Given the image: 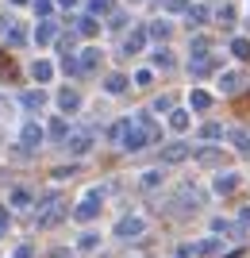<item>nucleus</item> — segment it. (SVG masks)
I'll list each match as a JSON object with an SVG mask.
<instances>
[{
	"mask_svg": "<svg viewBox=\"0 0 250 258\" xmlns=\"http://www.w3.org/2000/svg\"><path fill=\"white\" fill-rule=\"evenodd\" d=\"M142 227H146V224H142L139 216H127V220H120V227H116V235H120V239H135V235L142 231Z\"/></svg>",
	"mask_w": 250,
	"mask_h": 258,
	"instance_id": "nucleus-1",
	"label": "nucleus"
},
{
	"mask_svg": "<svg viewBox=\"0 0 250 258\" xmlns=\"http://www.w3.org/2000/svg\"><path fill=\"white\" fill-rule=\"evenodd\" d=\"M239 189V173H219L216 177V193L223 197V193H235Z\"/></svg>",
	"mask_w": 250,
	"mask_h": 258,
	"instance_id": "nucleus-2",
	"label": "nucleus"
},
{
	"mask_svg": "<svg viewBox=\"0 0 250 258\" xmlns=\"http://www.w3.org/2000/svg\"><path fill=\"white\" fill-rule=\"evenodd\" d=\"M65 147H69L73 154H85L89 147H93V135H89V131H77V135H73L69 143H65Z\"/></svg>",
	"mask_w": 250,
	"mask_h": 258,
	"instance_id": "nucleus-3",
	"label": "nucleus"
},
{
	"mask_svg": "<svg viewBox=\"0 0 250 258\" xmlns=\"http://www.w3.org/2000/svg\"><path fill=\"white\" fill-rule=\"evenodd\" d=\"M97 197H100V193H89L85 201H81V208L73 212L77 220H93V216H97Z\"/></svg>",
	"mask_w": 250,
	"mask_h": 258,
	"instance_id": "nucleus-4",
	"label": "nucleus"
},
{
	"mask_svg": "<svg viewBox=\"0 0 250 258\" xmlns=\"http://www.w3.org/2000/svg\"><path fill=\"white\" fill-rule=\"evenodd\" d=\"M39 139H43V127H39V123H27V127H23V143H27V147H35Z\"/></svg>",
	"mask_w": 250,
	"mask_h": 258,
	"instance_id": "nucleus-5",
	"label": "nucleus"
},
{
	"mask_svg": "<svg viewBox=\"0 0 250 258\" xmlns=\"http://www.w3.org/2000/svg\"><path fill=\"white\" fill-rule=\"evenodd\" d=\"M185 147H181V143H174V147H170V151H165V162H181V158H185Z\"/></svg>",
	"mask_w": 250,
	"mask_h": 258,
	"instance_id": "nucleus-6",
	"label": "nucleus"
},
{
	"mask_svg": "<svg viewBox=\"0 0 250 258\" xmlns=\"http://www.w3.org/2000/svg\"><path fill=\"white\" fill-rule=\"evenodd\" d=\"M239 81H242L239 74H223V77H219V85H227L223 93H235V85H239Z\"/></svg>",
	"mask_w": 250,
	"mask_h": 258,
	"instance_id": "nucleus-7",
	"label": "nucleus"
},
{
	"mask_svg": "<svg viewBox=\"0 0 250 258\" xmlns=\"http://www.w3.org/2000/svg\"><path fill=\"white\" fill-rule=\"evenodd\" d=\"M27 201H31L27 189H16V193H12V205H16V208H27Z\"/></svg>",
	"mask_w": 250,
	"mask_h": 258,
	"instance_id": "nucleus-8",
	"label": "nucleus"
},
{
	"mask_svg": "<svg viewBox=\"0 0 250 258\" xmlns=\"http://www.w3.org/2000/svg\"><path fill=\"white\" fill-rule=\"evenodd\" d=\"M170 123H174V131H185V127H189V116H185V112H174V116H170Z\"/></svg>",
	"mask_w": 250,
	"mask_h": 258,
	"instance_id": "nucleus-9",
	"label": "nucleus"
},
{
	"mask_svg": "<svg viewBox=\"0 0 250 258\" xmlns=\"http://www.w3.org/2000/svg\"><path fill=\"white\" fill-rule=\"evenodd\" d=\"M231 139H235V147H239L242 154H250V135H242V131H235Z\"/></svg>",
	"mask_w": 250,
	"mask_h": 258,
	"instance_id": "nucleus-10",
	"label": "nucleus"
},
{
	"mask_svg": "<svg viewBox=\"0 0 250 258\" xmlns=\"http://www.w3.org/2000/svg\"><path fill=\"white\" fill-rule=\"evenodd\" d=\"M162 181V173L158 170H150V173H142V189H154V185Z\"/></svg>",
	"mask_w": 250,
	"mask_h": 258,
	"instance_id": "nucleus-11",
	"label": "nucleus"
},
{
	"mask_svg": "<svg viewBox=\"0 0 250 258\" xmlns=\"http://www.w3.org/2000/svg\"><path fill=\"white\" fill-rule=\"evenodd\" d=\"M231 50L239 54V58H246V54H250V43H246V39H235V43H231Z\"/></svg>",
	"mask_w": 250,
	"mask_h": 258,
	"instance_id": "nucleus-12",
	"label": "nucleus"
},
{
	"mask_svg": "<svg viewBox=\"0 0 250 258\" xmlns=\"http://www.w3.org/2000/svg\"><path fill=\"white\" fill-rule=\"evenodd\" d=\"M97 243H100V239L93 235V231H89V235H81V243H77V247H81V250H93V247H97Z\"/></svg>",
	"mask_w": 250,
	"mask_h": 258,
	"instance_id": "nucleus-13",
	"label": "nucleus"
},
{
	"mask_svg": "<svg viewBox=\"0 0 250 258\" xmlns=\"http://www.w3.org/2000/svg\"><path fill=\"white\" fill-rule=\"evenodd\" d=\"M16 258H31V247H20V250H16Z\"/></svg>",
	"mask_w": 250,
	"mask_h": 258,
	"instance_id": "nucleus-14",
	"label": "nucleus"
},
{
	"mask_svg": "<svg viewBox=\"0 0 250 258\" xmlns=\"http://www.w3.org/2000/svg\"><path fill=\"white\" fill-rule=\"evenodd\" d=\"M170 8H174V12H181V8H185V0H170Z\"/></svg>",
	"mask_w": 250,
	"mask_h": 258,
	"instance_id": "nucleus-15",
	"label": "nucleus"
},
{
	"mask_svg": "<svg viewBox=\"0 0 250 258\" xmlns=\"http://www.w3.org/2000/svg\"><path fill=\"white\" fill-rule=\"evenodd\" d=\"M242 224H250V208H242Z\"/></svg>",
	"mask_w": 250,
	"mask_h": 258,
	"instance_id": "nucleus-16",
	"label": "nucleus"
},
{
	"mask_svg": "<svg viewBox=\"0 0 250 258\" xmlns=\"http://www.w3.org/2000/svg\"><path fill=\"white\" fill-rule=\"evenodd\" d=\"M62 4H77V0H62Z\"/></svg>",
	"mask_w": 250,
	"mask_h": 258,
	"instance_id": "nucleus-17",
	"label": "nucleus"
}]
</instances>
